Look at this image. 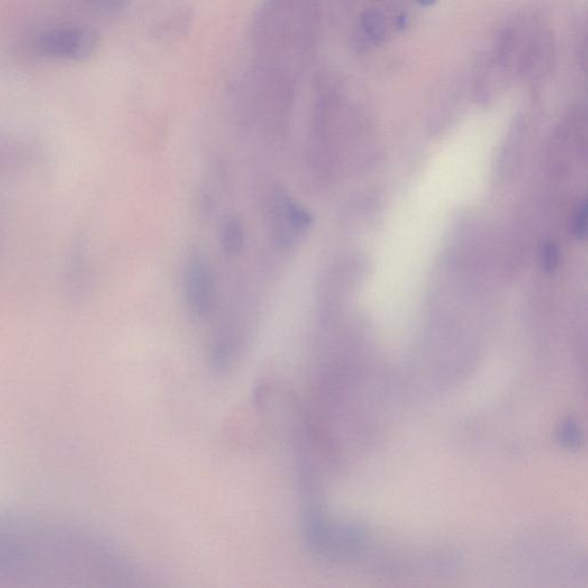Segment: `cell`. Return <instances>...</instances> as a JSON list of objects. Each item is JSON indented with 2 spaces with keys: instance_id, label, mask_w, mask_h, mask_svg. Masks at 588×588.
Listing matches in <instances>:
<instances>
[{
  "instance_id": "obj_8",
  "label": "cell",
  "mask_w": 588,
  "mask_h": 588,
  "mask_svg": "<svg viewBox=\"0 0 588 588\" xmlns=\"http://www.w3.org/2000/svg\"><path fill=\"white\" fill-rule=\"evenodd\" d=\"M544 263L546 271H554L558 264V252L554 243H548L544 251Z\"/></svg>"
},
{
  "instance_id": "obj_7",
  "label": "cell",
  "mask_w": 588,
  "mask_h": 588,
  "mask_svg": "<svg viewBox=\"0 0 588 588\" xmlns=\"http://www.w3.org/2000/svg\"><path fill=\"white\" fill-rule=\"evenodd\" d=\"M574 230L575 237L578 239L586 238L587 233V205L585 201H583L581 205L578 206L577 211L574 214Z\"/></svg>"
},
{
  "instance_id": "obj_4",
  "label": "cell",
  "mask_w": 588,
  "mask_h": 588,
  "mask_svg": "<svg viewBox=\"0 0 588 588\" xmlns=\"http://www.w3.org/2000/svg\"><path fill=\"white\" fill-rule=\"evenodd\" d=\"M312 222V216L305 208L291 200L281 201L280 208V226L281 225V233H283L281 234H287V231H289L288 237H289V234H304ZM285 239H287V234H285Z\"/></svg>"
},
{
  "instance_id": "obj_3",
  "label": "cell",
  "mask_w": 588,
  "mask_h": 588,
  "mask_svg": "<svg viewBox=\"0 0 588 588\" xmlns=\"http://www.w3.org/2000/svg\"><path fill=\"white\" fill-rule=\"evenodd\" d=\"M184 292L188 308L196 317H203L211 312L214 304V280L211 271L203 260L188 263L184 277Z\"/></svg>"
},
{
  "instance_id": "obj_5",
  "label": "cell",
  "mask_w": 588,
  "mask_h": 588,
  "mask_svg": "<svg viewBox=\"0 0 588 588\" xmlns=\"http://www.w3.org/2000/svg\"><path fill=\"white\" fill-rule=\"evenodd\" d=\"M221 246L225 253L229 255L238 254L243 246V226L234 218H229L222 225Z\"/></svg>"
},
{
  "instance_id": "obj_2",
  "label": "cell",
  "mask_w": 588,
  "mask_h": 588,
  "mask_svg": "<svg viewBox=\"0 0 588 588\" xmlns=\"http://www.w3.org/2000/svg\"><path fill=\"white\" fill-rule=\"evenodd\" d=\"M99 48L98 33L77 23L53 24L32 32L23 43L29 56L41 61L79 64L89 60Z\"/></svg>"
},
{
  "instance_id": "obj_1",
  "label": "cell",
  "mask_w": 588,
  "mask_h": 588,
  "mask_svg": "<svg viewBox=\"0 0 588 588\" xmlns=\"http://www.w3.org/2000/svg\"><path fill=\"white\" fill-rule=\"evenodd\" d=\"M128 577L121 557L81 528L0 516V587H98Z\"/></svg>"
},
{
  "instance_id": "obj_9",
  "label": "cell",
  "mask_w": 588,
  "mask_h": 588,
  "mask_svg": "<svg viewBox=\"0 0 588 588\" xmlns=\"http://www.w3.org/2000/svg\"><path fill=\"white\" fill-rule=\"evenodd\" d=\"M436 2H438V0H416V3H418V5H421L423 7L435 5Z\"/></svg>"
},
{
  "instance_id": "obj_6",
  "label": "cell",
  "mask_w": 588,
  "mask_h": 588,
  "mask_svg": "<svg viewBox=\"0 0 588 588\" xmlns=\"http://www.w3.org/2000/svg\"><path fill=\"white\" fill-rule=\"evenodd\" d=\"M365 35L371 39L373 43L380 44L386 39V23L384 16L377 11H367L361 18Z\"/></svg>"
}]
</instances>
